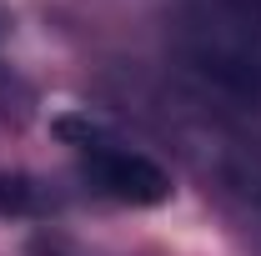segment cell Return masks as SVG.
Returning <instances> with one entry per match:
<instances>
[{"label":"cell","mask_w":261,"mask_h":256,"mask_svg":"<svg viewBox=\"0 0 261 256\" xmlns=\"http://www.w3.org/2000/svg\"><path fill=\"white\" fill-rule=\"evenodd\" d=\"M61 136H70L81 146L86 176L96 181L100 196L126 201V206H161V201H171V176L151 156H141V151H130V146L100 136L96 126H81V121H61Z\"/></svg>","instance_id":"1"},{"label":"cell","mask_w":261,"mask_h":256,"mask_svg":"<svg viewBox=\"0 0 261 256\" xmlns=\"http://www.w3.org/2000/svg\"><path fill=\"white\" fill-rule=\"evenodd\" d=\"M5 25H10V15H5V5H0V35H5Z\"/></svg>","instance_id":"2"}]
</instances>
